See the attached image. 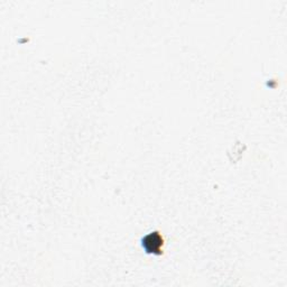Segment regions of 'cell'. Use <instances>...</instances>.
Masks as SVG:
<instances>
[{
  "mask_svg": "<svg viewBox=\"0 0 287 287\" xmlns=\"http://www.w3.org/2000/svg\"><path fill=\"white\" fill-rule=\"evenodd\" d=\"M143 246L145 247V249L148 252H158L160 251L163 246V240H160L159 235L156 234V232H151L150 235L147 236V237L143 240Z\"/></svg>",
  "mask_w": 287,
  "mask_h": 287,
  "instance_id": "cell-1",
  "label": "cell"
}]
</instances>
